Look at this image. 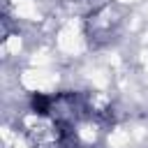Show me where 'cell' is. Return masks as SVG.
Masks as SVG:
<instances>
[{
    "label": "cell",
    "instance_id": "obj_1",
    "mask_svg": "<svg viewBox=\"0 0 148 148\" xmlns=\"http://www.w3.org/2000/svg\"><path fill=\"white\" fill-rule=\"evenodd\" d=\"M32 104H35V111H37V113H46V106H49V99H46V97H42V95H35V99H32Z\"/></svg>",
    "mask_w": 148,
    "mask_h": 148
}]
</instances>
